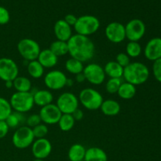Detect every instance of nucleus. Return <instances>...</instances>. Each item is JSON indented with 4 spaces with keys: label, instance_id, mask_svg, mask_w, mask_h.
<instances>
[{
    "label": "nucleus",
    "instance_id": "10",
    "mask_svg": "<svg viewBox=\"0 0 161 161\" xmlns=\"http://www.w3.org/2000/svg\"><path fill=\"white\" fill-rule=\"evenodd\" d=\"M83 73L86 78V81L94 86L102 84L106 77L103 67L97 63H89L84 66Z\"/></svg>",
    "mask_w": 161,
    "mask_h": 161
},
{
    "label": "nucleus",
    "instance_id": "16",
    "mask_svg": "<svg viewBox=\"0 0 161 161\" xmlns=\"http://www.w3.org/2000/svg\"><path fill=\"white\" fill-rule=\"evenodd\" d=\"M144 55L146 59L155 61L161 58V38L154 37L146 43L144 49Z\"/></svg>",
    "mask_w": 161,
    "mask_h": 161
},
{
    "label": "nucleus",
    "instance_id": "17",
    "mask_svg": "<svg viewBox=\"0 0 161 161\" xmlns=\"http://www.w3.org/2000/svg\"><path fill=\"white\" fill-rule=\"evenodd\" d=\"M53 33L58 40L68 42L72 36V27L68 25L64 19H61L55 22L53 26Z\"/></svg>",
    "mask_w": 161,
    "mask_h": 161
},
{
    "label": "nucleus",
    "instance_id": "5",
    "mask_svg": "<svg viewBox=\"0 0 161 161\" xmlns=\"http://www.w3.org/2000/svg\"><path fill=\"white\" fill-rule=\"evenodd\" d=\"M12 109L20 113H26L34 107V99L31 92H17L11 95L9 99Z\"/></svg>",
    "mask_w": 161,
    "mask_h": 161
},
{
    "label": "nucleus",
    "instance_id": "34",
    "mask_svg": "<svg viewBox=\"0 0 161 161\" xmlns=\"http://www.w3.org/2000/svg\"><path fill=\"white\" fill-rule=\"evenodd\" d=\"M32 131L33 134H34L35 138H36V139H38V138H45L47 135V134H48L49 129L47 125L41 123L39 125L33 127Z\"/></svg>",
    "mask_w": 161,
    "mask_h": 161
},
{
    "label": "nucleus",
    "instance_id": "1",
    "mask_svg": "<svg viewBox=\"0 0 161 161\" xmlns=\"http://www.w3.org/2000/svg\"><path fill=\"white\" fill-rule=\"evenodd\" d=\"M69 54L81 62L90 61L95 54V46L87 36L74 34L68 41Z\"/></svg>",
    "mask_w": 161,
    "mask_h": 161
},
{
    "label": "nucleus",
    "instance_id": "43",
    "mask_svg": "<svg viewBox=\"0 0 161 161\" xmlns=\"http://www.w3.org/2000/svg\"><path fill=\"white\" fill-rule=\"evenodd\" d=\"M74 84V80L72 79L68 78L67 82H66V86H69V87H71V86H73Z\"/></svg>",
    "mask_w": 161,
    "mask_h": 161
},
{
    "label": "nucleus",
    "instance_id": "8",
    "mask_svg": "<svg viewBox=\"0 0 161 161\" xmlns=\"http://www.w3.org/2000/svg\"><path fill=\"white\" fill-rule=\"evenodd\" d=\"M68 77L62 71L53 69L43 76V82L49 91H60L66 86Z\"/></svg>",
    "mask_w": 161,
    "mask_h": 161
},
{
    "label": "nucleus",
    "instance_id": "9",
    "mask_svg": "<svg viewBox=\"0 0 161 161\" xmlns=\"http://www.w3.org/2000/svg\"><path fill=\"white\" fill-rule=\"evenodd\" d=\"M56 105L62 114H72L79 108L80 102L78 97L73 93L64 92L57 99Z\"/></svg>",
    "mask_w": 161,
    "mask_h": 161
},
{
    "label": "nucleus",
    "instance_id": "13",
    "mask_svg": "<svg viewBox=\"0 0 161 161\" xmlns=\"http://www.w3.org/2000/svg\"><path fill=\"white\" fill-rule=\"evenodd\" d=\"M105 35L112 43H120L126 39L125 25L117 21L111 22L105 28Z\"/></svg>",
    "mask_w": 161,
    "mask_h": 161
},
{
    "label": "nucleus",
    "instance_id": "31",
    "mask_svg": "<svg viewBox=\"0 0 161 161\" xmlns=\"http://www.w3.org/2000/svg\"><path fill=\"white\" fill-rule=\"evenodd\" d=\"M142 53V48L139 42L129 41L126 46V53L130 58H138Z\"/></svg>",
    "mask_w": 161,
    "mask_h": 161
},
{
    "label": "nucleus",
    "instance_id": "42",
    "mask_svg": "<svg viewBox=\"0 0 161 161\" xmlns=\"http://www.w3.org/2000/svg\"><path fill=\"white\" fill-rule=\"evenodd\" d=\"M75 81L77 82V83H83V82L86 81V78H85L84 75H83V73L82 72V73H80V74H77V75H75Z\"/></svg>",
    "mask_w": 161,
    "mask_h": 161
},
{
    "label": "nucleus",
    "instance_id": "24",
    "mask_svg": "<svg viewBox=\"0 0 161 161\" xmlns=\"http://www.w3.org/2000/svg\"><path fill=\"white\" fill-rule=\"evenodd\" d=\"M136 92L137 88L135 85L124 81L119 86L117 94L120 98L124 100H130L135 97Z\"/></svg>",
    "mask_w": 161,
    "mask_h": 161
},
{
    "label": "nucleus",
    "instance_id": "11",
    "mask_svg": "<svg viewBox=\"0 0 161 161\" xmlns=\"http://www.w3.org/2000/svg\"><path fill=\"white\" fill-rule=\"evenodd\" d=\"M146 27L144 22L138 18L129 20L125 25L126 39L131 42H138L146 34Z\"/></svg>",
    "mask_w": 161,
    "mask_h": 161
},
{
    "label": "nucleus",
    "instance_id": "40",
    "mask_svg": "<svg viewBox=\"0 0 161 161\" xmlns=\"http://www.w3.org/2000/svg\"><path fill=\"white\" fill-rule=\"evenodd\" d=\"M77 18H78V17H75L74 14H69L64 17V20L68 24V25H70L71 27H74V25H75V23H76Z\"/></svg>",
    "mask_w": 161,
    "mask_h": 161
},
{
    "label": "nucleus",
    "instance_id": "22",
    "mask_svg": "<svg viewBox=\"0 0 161 161\" xmlns=\"http://www.w3.org/2000/svg\"><path fill=\"white\" fill-rule=\"evenodd\" d=\"M105 75L109 78H122L124 74V68L121 67L116 61H110L103 67Z\"/></svg>",
    "mask_w": 161,
    "mask_h": 161
},
{
    "label": "nucleus",
    "instance_id": "36",
    "mask_svg": "<svg viewBox=\"0 0 161 161\" xmlns=\"http://www.w3.org/2000/svg\"><path fill=\"white\" fill-rule=\"evenodd\" d=\"M41 123H42V121H41L40 116L39 114H31L26 118L25 124H26V126L33 128Z\"/></svg>",
    "mask_w": 161,
    "mask_h": 161
},
{
    "label": "nucleus",
    "instance_id": "20",
    "mask_svg": "<svg viewBox=\"0 0 161 161\" xmlns=\"http://www.w3.org/2000/svg\"><path fill=\"white\" fill-rule=\"evenodd\" d=\"M101 111L107 116H117L121 110L120 104L114 99L108 98L104 100L100 108Z\"/></svg>",
    "mask_w": 161,
    "mask_h": 161
},
{
    "label": "nucleus",
    "instance_id": "45",
    "mask_svg": "<svg viewBox=\"0 0 161 161\" xmlns=\"http://www.w3.org/2000/svg\"><path fill=\"white\" fill-rule=\"evenodd\" d=\"M34 161H44V160H41V159H35Z\"/></svg>",
    "mask_w": 161,
    "mask_h": 161
},
{
    "label": "nucleus",
    "instance_id": "27",
    "mask_svg": "<svg viewBox=\"0 0 161 161\" xmlns=\"http://www.w3.org/2000/svg\"><path fill=\"white\" fill-rule=\"evenodd\" d=\"M64 68L69 73L72 75H77V74L82 73L84 69L83 63L75 58H70L64 63Z\"/></svg>",
    "mask_w": 161,
    "mask_h": 161
},
{
    "label": "nucleus",
    "instance_id": "28",
    "mask_svg": "<svg viewBox=\"0 0 161 161\" xmlns=\"http://www.w3.org/2000/svg\"><path fill=\"white\" fill-rule=\"evenodd\" d=\"M6 123L9 126V128H16L20 126L23 125L24 123L26 122V117L23 113H17V112H12L10 115L6 118Z\"/></svg>",
    "mask_w": 161,
    "mask_h": 161
},
{
    "label": "nucleus",
    "instance_id": "30",
    "mask_svg": "<svg viewBox=\"0 0 161 161\" xmlns=\"http://www.w3.org/2000/svg\"><path fill=\"white\" fill-rule=\"evenodd\" d=\"M75 124V120L72 114H62L58 123L59 128L64 132L70 131L74 127Z\"/></svg>",
    "mask_w": 161,
    "mask_h": 161
},
{
    "label": "nucleus",
    "instance_id": "41",
    "mask_svg": "<svg viewBox=\"0 0 161 161\" xmlns=\"http://www.w3.org/2000/svg\"><path fill=\"white\" fill-rule=\"evenodd\" d=\"M72 115L75 121L82 120L83 119V116H84V113H83V110L80 109V108H77Z\"/></svg>",
    "mask_w": 161,
    "mask_h": 161
},
{
    "label": "nucleus",
    "instance_id": "25",
    "mask_svg": "<svg viewBox=\"0 0 161 161\" xmlns=\"http://www.w3.org/2000/svg\"><path fill=\"white\" fill-rule=\"evenodd\" d=\"M13 84L17 92H31L32 89L31 80L26 76L18 75L13 81Z\"/></svg>",
    "mask_w": 161,
    "mask_h": 161
},
{
    "label": "nucleus",
    "instance_id": "15",
    "mask_svg": "<svg viewBox=\"0 0 161 161\" xmlns=\"http://www.w3.org/2000/svg\"><path fill=\"white\" fill-rule=\"evenodd\" d=\"M31 153L36 159L47 158L52 152V144L47 138H38L35 139L31 145Z\"/></svg>",
    "mask_w": 161,
    "mask_h": 161
},
{
    "label": "nucleus",
    "instance_id": "6",
    "mask_svg": "<svg viewBox=\"0 0 161 161\" xmlns=\"http://www.w3.org/2000/svg\"><path fill=\"white\" fill-rule=\"evenodd\" d=\"M17 51L25 61H31L37 60L41 48L36 40L30 38H24L17 43Z\"/></svg>",
    "mask_w": 161,
    "mask_h": 161
},
{
    "label": "nucleus",
    "instance_id": "18",
    "mask_svg": "<svg viewBox=\"0 0 161 161\" xmlns=\"http://www.w3.org/2000/svg\"><path fill=\"white\" fill-rule=\"evenodd\" d=\"M31 93L33 95L35 105L40 108L50 105L53 101V94L49 90H36Z\"/></svg>",
    "mask_w": 161,
    "mask_h": 161
},
{
    "label": "nucleus",
    "instance_id": "33",
    "mask_svg": "<svg viewBox=\"0 0 161 161\" xmlns=\"http://www.w3.org/2000/svg\"><path fill=\"white\" fill-rule=\"evenodd\" d=\"M122 83V78H109L105 83V90L110 94H117L118 90Z\"/></svg>",
    "mask_w": 161,
    "mask_h": 161
},
{
    "label": "nucleus",
    "instance_id": "26",
    "mask_svg": "<svg viewBox=\"0 0 161 161\" xmlns=\"http://www.w3.org/2000/svg\"><path fill=\"white\" fill-rule=\"evenodd\" d=\"M44 69L42 66V64L37 61H31L28 62L27 64V72H28V75L33 79H40L44 75Z\"/></svg>",
    "mask_w": 161,
    "mask_h": 161
},
{
    "label": "nucleus",
    "instance_id": "3",
    "mask_svg": "<svg viewBox=\"0 0 161 161\" xmlns=\"http://www.w3.org/2000/svg\"><path fill=\"white\" fill-rule=\"evenodd\" d=\"M79 102L86 109L95 111L100 109L104 98L102 94L97 90L91 87L84 88L79 94Z\"/></svg>",
    "mask_w": 161,
    "mask_h": 161
},
{
    "label": "nucleus",
    "instance_id": "39",
    "mask_svg": "<svg viewBox=\"0 0 161 161\" xmlns=\"http://www.w3.org/2000/svg\"><path fill=\"white\" fill-rule=\"evenodd\" d=\"M9 127L5 120H0V139L5 138L9 132Z\"/></svg>",
    "mask_w": 161,
    "mask_h": 161
},
{
    "label": "nucleus",
    "instance_id": "14",
    "mask_svg": "<svg viewBox=\"0 0 161 161\" xmlns=\"http://www.w3.org/2000/svg\"><path fill=\"white\" fill-rule=\"evenodd\" d=\"M39 115L42 124L46 125H53L58 124L62 113L56 104L51 103L42 107L39 110Z\"/></svg>",
    "mask_w": 161,
    "mask_h": 161
},
{
    "label": "nucleus",
    "instance_id": "4",
    "mask_svg": "<svg viewBox=\"0 0 161 161\" xmlns=\"http://www.w3.org/2000/svg\"><path fill=\"white\" fill-rule=\"evenodd\" d=\"M100 25V20L95 16L83 15L77 18L74 30L75 34L89 37L98 31Z\"/></svg>",
    "mask_w": 161,
    "mask_h": 161
},
{
    "label": "nucleus",
    "instance_id": "7",
    "mask_svg": "<svg viewBox=\"0 0 161 161\" xmlns=\"http://www.w3.org/2000/svg\"><path fill=\"white\" fill-rule=\"evenodd\" d=\"M35 139L32 128L26 125H22L17 127L14 131L12 142L17 149H25L31 146Z\"/></svg>",
    "mask_w": 161,
    "mask_h": 161
},
{
    "label": "nucleus",
    "instance_id": "38",
    "mask_svg": "<svg viewBox=\"0 0 161 161\" xmlns=\"http://www.w3.org/2000/svg\"><path fill=\"white\" fill-rule=\"evenodd\" d=\"M10 20L9 12L4 6H0V25H4L9 23Z\"/></svg>",
    "mask_w": 161,
    "mask_h": 161
},
{
    "label": "nucleus",
    "instance_id": "46",
    "mask_svg": "<svg viewBox=\"0 0 161 161\" xmlns=\"http://www.w3.org/2000/svg\"><path fill=\"white\" fill-rule=\"evenodd\" d=\"M83 161H84V160H83Z\"/></svg>",
    "mask_w": 161,
    "mask_h": 161
},
{
    "label": "nucleus",
    "instance_id": "29",
    "mask_svg": "<svg viewBox=\"0 0 161 161\" xmlns=\"http://www.w3.org/2000/svg\"><path fill=\"white\" fill-rule=\"evenodd\" d=\"M50 49L58 58L64 57L69 53V47L68 42L61 40H55L51 42L50 46Z\"/></svg>",
    "mask_w": 161,
    "mask_h": 161
},
{
    "label": "nucleus",
    "instance_id": "12",
    "mask_svg": "<svg viewBox=\"0 0 161 161\" xmlns=\"http://www.w3.org/2000/svg\"><path fill=\"white\" fill-rule=\"evenodd\" d=\"M19 75V68L17 63L9 58H0V80L14 81Z\"/></svg>",
    "mask_w": 161,
    "mask_h": 161
},
{
    "label": "nucleus",
    "instance_id": "35",
    "mask_svg": "<svg viewBox=\"0 0 161 161\" xmlns=\"http://www.w3.org/2000/svg\"><path fill=\"white\" fill-rule=\"evenodd\" d=\"M116 61L124 69L130 63V58L126 53H119L116 57Z\"/></svg>",
    "mask_w": 161,
    "mask_h": 161
},
{
    "label": "nucleus",
    "instance_id": "23",
    "mask_svg": "<svg viewBox=\"0 0 161 161\" xmlns=\"http://www.w3.org/2000/svg\"><path fill=\"white\" fill-rule=\"evenodd\" d=\"M86 149L80 143L73 144L68 151V157L70 161H83L84 160Z\"/></svg>",
    "mask_w": 161,
    "mask_h": 161
},
{
    "label": "nucleus",
    "instance_id": "19",
    "mask_svg": "<svg viewBox=\"0 0 161 161\" xmlns=\"http://www.w3.org/2000/svg\"><path fill=\"white\" fill-rule=\"evenodd\" d=\"M37 61L44 69H52L58 64V58L50 49H44L41 50Z\"/></svg>",
    "mask_w": 161,
    "mask_h": 161
},
{
    "label": "nucleus",
    "instance_id": "44",
    "mask_svg": "<svg viewBox=\"0 0 161 161\" xmlns=\"http://www.w3.org/2000/svg\"><path fill=\"white\" fill-rule=\"evenodd\" d=\"M5 86L6 88L9 89L11 87H14V84H13V81H6L5 82Z\"/></svg>",
    "mask_w": 161,
    "mask_h": 161
},
{
    "label": "nucleus",
    "instance_id": "2",
    "mask_svg": "<svg viewBox=\"0 0 161 161\" xmlns=\"http://www.w3.org/2000/svg\"><path fill=\"white\" fill-rule=\"evenodd\" d=\"M149 69L147 66L139 61L130 62L124 69L123 79L124 81L136 86L146 83L149 78Z\"/></svg>",
    "mask_w": 161,
    "mask_h": 161
},
{
    "label": "nucleus",
    "instance_id": "32",
    "mask_svg": "<svg viewBox=\"0 0 161 161\" xmlns=\"http://www.w3.org/2000/svg\"><path fill=\"white\" fill-rule=\"evenodd\" d=\"M13 109L9 101L0 97V120H6V118L12 113Z\"/></svg>",
    "mask_w": 161,
    "mask_h": 161
},
{
    "label": "nucleus",
    "instance_id": "21",
    "mask_svg": "<svg viewBox=\"0 0 161 161\" xmlns=\"http://www.w3.org/2000/svg\"><path fill=\"white\" fill-rule=\"evenodd\" d=\"M84 161H108V156L101 148L90 147L86 150Z\"/></svg>",
    "mask_w": 161,
    "mask_h": 161
},
{
    "label": "nucleus",
    "instance_id": "37",
    "mask_svg": "<svg viewBox=\"0 0 161 161\" xmlns=\"http://www.w3.org/2000/svg\"><path fill=\"white\" fill-rule=\"evenodd\" d=\"M153 74L159 83H161V58L153 61Z\"/></svg>",
    "mask_w": 161,
    "mask_h": 161
}]
</instances>
